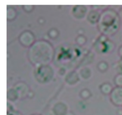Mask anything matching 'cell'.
I'll return each instance as SVG.
<instances>
[{
  "label": "cell",
  "mask_w": 122,
  "mask_h": 115,
  "mask_svg": "<svg viewBox=\"0 0 122 115\" xmlns=\"http://www.w3.org/2000/svg\"><path fill=\"white\" fill-rule=\"evenodd\" d=\"M54 50L49 42L39 40L29 48L28 57L30 62L36 66L48 65L52 60Z\"/></svg>",
  "instance_id": "6da1fadb"
},
{
  "label": "cell",
  "mask_w": 122,
  "mask_h": 115,
  "mask_svg": "<svg viewBox=\"0 0 122 115\" xmlns=\"http://www.w3.org/2000/svg\"><path fill=\"white\" fill-rule=\"evenodd\" d=\"M119 15L113 10L108 9L101 14L98 20V28L106 35H113L120 27Z\"/></svg>",
  "instance_id": "7a4b0ae2"
},
{
  "label": "cell",
  "mask_w": 122,
  "mask_h": 115,
  "mask_svg": "<svg viewBox=\"0 0 122 115\" xmlns=\"http://www.w3.org/2000/svg\"><path fill=\"white\" fill-rule=\"evenodd\" d=\"M54 76V70L50 65H44L38 67L35 72V78L41 84H46L50 82Z\"/></svg>",
  "instance_id": "3957f363"
},
{
  "label": "cell",
  "mask_w": 122,
  "mask_h": 115,
  "mask_svg": "<svg viewBox=\"0 0 122 115\" xmlns=\"http://www.w3.org/2000/svg\"><path fill=\"white\" fill-rule=\"evenodd\" d=\"M35 38L33 34L29 31H24L19 37V42L25 47H30L35 42Z\"/></svg>",
  "instance_id": "277c9868"
},
{
  "label": "cell",
  "mask_w": 122,
  "mask_h": 115,
  "mask_svg": "<svg viewBox=\"0 0 122 115\" xmlns=\"http://www.w3.org/2000/svg\"><path fill=\"white\" fill-rule=\"evenodd\" d=\"M110 100L115 106L122 107V87L113 88L110 94Z\"/></svg>",
  "instance_id": "5b68a950"
},
{
  "label": "cell",
  "mask_w": 122,
  "mask_h": 115,
  "mask_svg": "<svg viewBox=\"0 0 122 115\" xmlns=\"http://www.w3.org/2000/svg\"><path fill=\"white\" fill-rule=\"evenodd\" d=\"M14 89L17 94L18 99H24L26 97L29 93V88L28 85L24 82H19L15 84Z\"/></svg>",
  "instance_id": "8992f818"
},
{
  "label": "cell",
  "mask_w": 122,
  "mask_h": 115,
  "mask_svg": "<svg viewBox=\"0 0 122 115\" xmlns=\"http://www.w3.org/2000/svg\"><path fill=\"white\" fill-rule=\"evenodd\" d=\"M67 106L62 102H58L54 106L52 112L54 115H67Z\"/></svg>",
  "instance_id": "52a82bcc"
},
{
  "label": "cell",
  "mask_w": 122,
  "mask_h": 115,
  "mask_svg": "<svg viewBox=\"0 0 122 115\" xmlns=\"http://www.w3.org/2000/svg\"><path fill=\"white\" fill-rule=\"evenodd\" d=\"M87 8L84 5L75 6L73 9V15L77 19H82L84 17L86 14Z\"/></svg>",
  "instance_id": "ba28073f"
},
{
  "label": "cell",
  "mask_w": 122,
  "mask_h": 115,
  "mask_svg": "<svg viewBox=\"0 0 122 115\" xmlns=\"http://www.w3.org/2000/svg\"><path fill=\"white\" fill-rule=\"evenodd\" d=\"M79 79V76L77 72L72 71L69 72L65 78V81L68 84L74 85L77 83Z\"/></svg>",
  "instance_id": "9c48e42d"
},
{
  "label": "cell",
  "mask_w": 122,
  "mask_h": 115,
  "mask_svg": "<svg viewBox=\"0 0 122 115\" xmlns=\"http://www.w3.org/2000/svg\"><path fill=\"white\" fill-rule=\"evenodd\" d=\"M101 14L96 11H92L89 14L88 16V20L89 22L91 23H95L97 22H98V20L100 19V17Z\"/></svg>",
  "instance_id": "30bf717a"
},
{
  "label": "cell",
  "mask_w": 122,
  "mask_h": 115,
  "mask_svg": "<svg viewBox=\"0 0 122 115\" xmlns=\"http://www.w3.org/2000/svg\"><path fill=\"white\" fill-rule=\"evenodd\" d=\"M113 89V88L112 87V85L108 83L102 84L101 87H100V89H101V92L104 94H106V95L110 94Z\"/></svg>",
  "instance_id": "8fae6325"
},
{
  "label": "cell",
  "mask_w": 122,
  "mask_h": 115,
  "mask_svg": "<svg viewBox=\"0 0 122 115\" xmlns=\"http://www.w3.org/2000/svg\"><path fill=\"white\" fill-rule=\"evenodd\" d=\"M7 20H13L17 16V11L13 7H7Z\"/></svg>",
  "instance_id": "7c38bea8"
},
{
  "label": "cell",
  "mask_w": 122,
  "mask_h": 115,
  "mask_svg": "<svg viewBox=\"0 0 122 115\" xmlns=\"http://www.w3.org/2000/svg\"><path fill=\"white\" fill-rule=\"evenodd\" d=\"M7 99H8V100H11V101H15L16 99H18L17 94L14 88H11L9 91H8V93H7Z\"/></svg>",
  "instance_id": "4fadbf2b"
},
{
  "label": "cell",
  "mask_w": 122,
  "mask_h": 115,
  "mask_svg": "<svg viewBox=\"0 0 122 115\" xmlns=\"http://www.w3.org/2000/svg\"><path fill=\"white\" fill-rule=\"evenodd\" d=\"M79 75L82 78L84 79H86L89 78L91 75V70H89V68H84L80 71Z\"/></svg>",
  "instance_id": "5bb4252c"
},
{
  "label": "cell",
  "mask_w": 122,
  "mask_h": 115,
  "mask_svg": "<svg viewBox=\"0 0 122 115\" xmlns=\"http://www.w3.org/2000/svg\"><path fill=\"white\" fill-rule=\"evenodd\" d=\"M114 81L116 87H122V73H118L115 76Z\"/></svg>",
  "instance_id": "9a60e30c"
},
{
  "label": "cell",
  "mask_w": 122,
  "mask_h": 115,
  "mask_svg": "<svg viewBox=\"0 0 122 115\" xmlns=\"http://www.w3.org/2000/svg\"><path fill=\"white\" fill-rule=\"evenodd\" d=\"M98 68L99 70L101 72H105L107 70V68H108V64L106 62H101L99 63L98 65Z\"/></svg>",
  "instance_id": "2e32d148"
},
{
  "label": "cell",
  "mask_w": 122,
  "mask_h": 115,
  "mask_svg": "<svg viewBox=\"0 0 122 115\" xmlns=\"http://www.w3.org/2000/svg\"><path fill=\"white\" fill-rule=\"evenodd\" d=\"M90 95V92L86 89H83V90L81 92V96L82 97V98H83V99H88V98L89 97Z\"/></svg>",
  "instance_id": "e0dca14e"
},
{
  "label": "cell",
  "mask_w": 122,
  "mask_h": 115,
  "mask_svg": "<svg viewBox=\"0 0 122 115\" xmlns=\"http://www.w3.org/2000/svg\"><path fill=\"white\" fill-rule=\"evenodd\" d=\"M48 34H49V36H50L51 38H56L58 37V31H57V30L53 29L50 30Z\"/></svg>",
  "instance_id": "ac0fdd59"
},
{
  "label": "cell",
  "mask_w": 122,
  "mask_h": 115,
  "mask_svg": "<svg viewBox=\"0 0 122 115\" xmlns=\"http://www.w3.org/2000/svg\"><path fill=\"white\" fill-rule=\"evenodd\" d=\"M76 41H77V44H79V45H83L86 42V38L83 36H79L76 39Z\"/></svg>",
  "instance_id": "d6986e66"
},
{
  "label": "cell",
  "mask_w": 122,
  "mask_h": 115,
  "mask_svg": "<svg viewBox=\"0 0 122 115\" xmlns=\"http://www.w3.org/2000/svg\"><path fill=\"white\" fill-rule=\"evenodd\" d=\"M119 55H120V57L122 58V45L121 47H120V48H119Z\"/></svg>",
  "instance_id": "ffe728a7"
},
{
  "label": "cell",
  "mask_w": 122,
  "mask_h": 115,
  "mask_svg": "<svg viewBox=\"0 0 122 115\" xmlns=\"http://www.w3.org/2000/svg\"><path fill=\"white\" fill-rule=\"evenodd\" d=\"M7 115H20V113H7Z\"/></svg>",
  "instance_id": "44dd1931"
},
{
  "label": "cell",
  "mask_w": 122,
  "mask_h": 115,
  "mask_svg": "<svg viewBox=\"0 0 122 115\" xmlns=\"http://www.w3.org/2000/svg\"><path fill=\"white\" fill-rule=\"evenodd\" d=\"M38 115V114H33V115Z\"/></svg>",
  "instance_id": "7402d4cb"
}]
</instances>
